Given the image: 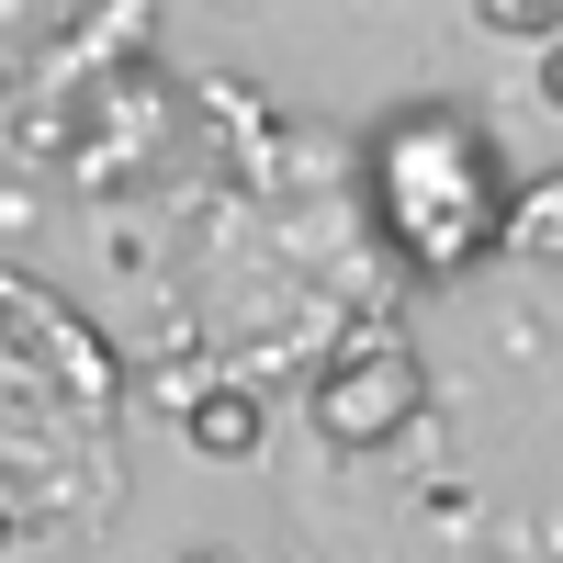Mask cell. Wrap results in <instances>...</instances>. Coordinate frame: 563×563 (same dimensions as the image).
<instances>
[{"instance_id": "obj_4", "label": "cell", "mask_w": 563, "mask_h": 563, "mask_svg": "<svg viewBox=\"0 0 563 563\" xmlns=\"http://www.w3.org/2000/svg\"><path fill=\"white\" fill-rule=\"evenodd\" d=\"M180 440H192L203 462H249V451H260V395H249V384L180 395Z\"/></svg>"}, {"instance_id": "obj_3", "label": "cell", "mask_w": 563, "mask_h": 563, "mask_svg": "<svg viewBox=\"0 0 563 563\" xmlns=\"http://www.w3.org/2000/svg\"><path fill=\"white\" fill-rule=\"evenodd\" d=\"M417 406H429V361H417L406 327H350L305 384V417L327 451H395L417 429Z\"/></svg>"}, {"instance_id": "obj_6", "label": "cell", "mask_w": 563, "mask_h": 563, "mask_svg": "<svg viewBox=\"0 0 563 563\" xmlns=\"http://www.w3.org/2000/svg\"><path fill=\"white\" fill-rule=\"evenodd\" d=\"M541 102L563 113V45H552V57H541Z\"/></svg>"}, {"instance_id": "obj_1", "label": "cell", "mask_w": 563, "mask_h": 563, "mask_svg": "<svg viewBox=\"0 0 563 563\" xmlns=\"http://www.w3.org/2000/svg\"><path fill=\"white\" fill-rule=\"evenodd\" d=\"M372 238L395 249V271L417 282H462L519 238V192H507V158L485 147L474 113L417 102L372 135Z\"/></svg>"}, {"instance_id": "obj_7", "label": "cell", "mask_w": 563, "mask_h": 563, "mask_svg": "<svg viewBox=\"0 0 563 563\" xmlns=\"http://www.w3.org/2000/svg\"><path fill=\"white\" fill-rule=\"evenodd\" d=\"M169 563H225V552H169Z\"/></svg>"}, {"instance_id": "obj_2", "label": "cell", "mask_w": 563, "mask_h": 563, "mask_svg": "<svg viewBox=\"0 0 563 563\" xmlns=\"http://www.w3.org/2000/svg\"><path fill=\"white\" fill-rule=\"evenodd\" d=\"M0 406L12 429H102L113 417V350L102 327H79L34 271H0Z\"/></svg>"}, {"instance_id": "obj_5", "label": "cell", "mask_w": 563, "mask_h": 563, "mask_svg": "<svg viewBox=\"0 0 563 563\" xmlns=\"http://www.w3.org/2000/svg\"><path fill=\"white\" fill-rule=\"evenodd\" d=\"M496 45H541V57H552V45H563V0H485V12H474Z\"/></svg>"}]
</instances>
